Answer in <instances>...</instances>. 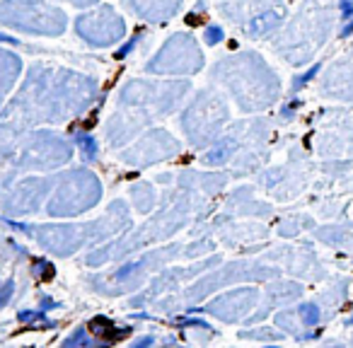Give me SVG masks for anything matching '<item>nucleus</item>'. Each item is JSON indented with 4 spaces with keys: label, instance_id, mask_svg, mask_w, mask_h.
I'll return each instance as SVG.
<instances>
[{
    "label": "nucleus",
    "instance_id": "obj_1",
    "mask_svg": "<svg viewBox=\"0 0 353 348\" xmlns=\"http://www.w3.org/2000/svg\"><path fill=\"white\" fill-rule=\"evenodd\" d=\"M78 143L85 147V150H88V155H94V141H92V138H83V136H80Z\"/></svg>",
    "mask_w": 353,
    "mask_h": 348
},
{
    "label": "nucleus",
    "instance_id": "obj_2",
    "mask_svg": "<svg viewBox=\"0 0 353 348\" xmlns=\"http://www.w3.org/2000/svg\"><path fill=\"white\" fill-rule=\"evenodd\" d=\"M133 46H136V39H133V41H128V44L126 46H123V49L121 51H119V59H126V54H128V51H133Z\"/></svg>",
    "mask_w": 353,
    "mask_h": 348
},
{
    "label": "nucleus",
    "instance_id": "obj_3",
    "mask_svg": "<svg viewBox=\"0 0 353 348\" xmlns=\"http://www.w3.org/2000/svg\"><path fill=\"white\" fill-rule=\"evenodd\" d=\"M10 293H12V283H10V285H8V288H6V290H3V295H0V307H3V305H6V303H8V300H10Z\"/></svg>",
    "mask_w": 353,
    "mask_h": 348
}]
</instances>
